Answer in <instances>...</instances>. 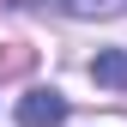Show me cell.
<instances>
[{
  "label": "cell",
  "instance_id": "cell-1",
  "mask_svg": "<svg viewBox=\"0 0 127 127\" xmlns=\"http://www.w3.org/2000/svg\"><path fill=\"white\" fill-rule=\"evenodd\" d=\"M61 121H67V97L55 85H36L18 97V127H61Z\"/></svg>",
  "mask_w": 127,
  "mask_h": 127
},
{
  "label": "cell",
  "instance_id": "cell-2",
  "mask_svg": "<svg viewBox=\"0 0 127 127\" xmlns=\"http://www.w3.org/2000/svg\"><path fill=\"white\" fill-rule=\"evenodd\" d=\"M36 12H61V18H121L127 0H24Z\"/></svg>",
  "mask_w": 127,
  "mask_h": 127
},
{
  "label": "cell",
  "instance_id": "cell-3",
  "mask_svg": "<svg viewBox=\"0 0 127 127\" xmlns=\"http://www.w3.org/2000/svg\"><path fill=\"white\" fill-rule=\"evenodd\" d=\"M91 79H97V85H109V91H127V49H97Z\"/></svg>",
  "mask_w": 127,
  "mask_h": 127
}]
</instances>
